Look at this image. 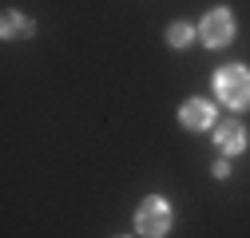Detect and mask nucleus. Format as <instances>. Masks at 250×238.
Returning <instances> with one entry per match:
<instances>
[{
  "instance_id": "f257e3e1",
  "label": "nucleus",
  "mask_w": 250,
  "mask_h": 238,
  "mask_svg": "<svg viewBox=\"0 0 250 238\" xmlns=\"http://www.w3.org/2000/svg\"><path fill=\"white\" fill-rule=\"evenodd\" d=\"M214 87H218V99H223L227 107H234V111L250 107V72L242 64H227L214 76Z\"/></svg>"
},
{
  "instance_id": "f03ea898",
  "label": "nucleus",
  "mask_w": 250,
  "mask_h": 238,
  "mask_svg": "<svg viewBox=\"0 0 250 238\" xmlns=\"http://www.w3.org/2000/svg\"><path fill=\"white\" fill-rule=\"evenodd\" d=\"M135 226L147 238H163L171 230V206H167V198H159V195L143 198L139 202V215H135Z\"/></svg>"
},
{
  "instance_id": "7ed1b4c3",
  "label": "nucleus",
  "mask_w": 250,
  "mask_h": 238,
  "mask_svg": "<svg viewBox=\"0 0 250 238\" xmlns=\"http://www.w3.org/2000/svg\"><path fill=\"white\" fill-rule=\"evenodd\" d=\"M199 36H203L207 48H223V44H230V36H234V16H230L227 8L207 12L203 24H199Z\"/></svg>"
},
{
  "instance_id": "20e7f679",
  "label": "nucleus",
  "mask_w": 250,
  "mask_h": 238,
  "mask_svg": "<svg viewBox=\"0 0 250 238\" xmlns=\"http://www.w3.org/2000/svg\"><path fill=\"white\" fill-rule=\"evenodd\" d=\"M179 119H183L187 131H207V127L214 123V107H210L207 99H187V103L179 107Z\"/></svg>"
},
{
  "instance_id": "39448f33",
  "label": "nucleus",
  "mask_w": 250,
  "mask_h": 238,
  "mask_svg": "<svg viewBox=\"0 0 250 238\" xmlns=\"http://www.w3.org/2000/svg\"><path fill=\"white\" fill-rule=\"evenodd\" d=\"M214 139H218V147H223L227 155H238V151H246V131H242V123H234V119L218 123V127H214Z\"/></svg>"
},
{
  "instance_id": "423d86ee",
  "label": "nucleus",
  "mask_w": 250,
  "mask_h": 238,
  "mask_svg": "<svg viewBox=\"0 0 250 238\" xmlns=\"http://www.w3.org/2000/svg\"><path fill=\"white\" fill-rule=\"evenodd\" d=\"M4 40H20V36H32V20L20 16V12H4Z\"/></svg>"
},
{
  "instance_id": "0eeeda50",
  "label": "nucleus",
  "mask_w": 250,
  "mask_h": 238,
  "mask_svg": "<svg viewBox=\"0 0 250 238\" xmlns=\"http://www.w3.org/2000/svg\"><path fill=\"white\" fill-rule=\"evenodd\" d=\"M191 40H195V28H191V24H171V28H167V44H171V48H187Z\"/></svg>"
},
{
  "instance_id": "6e6552de",
  "label": "nucleus",
  "mask_w": 250,
  "mask_h": 238,
  "mask_svg": "<svg viewBox=\"0 0 250 238\" xmlns=\"http://www.w3.org/2000/svg\"><path fill=\"white\" fill-rule=\"evenodd\" d=\"M214 175H218V178H227V175H230V163H227V159H223V163H214Z\"/></svg>"
}]
</instances>
